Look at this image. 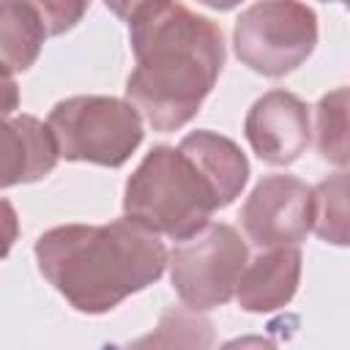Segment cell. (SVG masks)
Returning a JSON list of instances; mask_svg holds the SVG:
<instances>
[{"mask_svg":"<svg viewBox=\"0 0 350 350\" xmlns=\"http://www.w3.org/2000/svg\"><path fill=\"white\" fill-rule=\"evenodd\" d=\"M129 36L137 60L129 104L156 131L186 126L224 66L221 30L175 0H153L129 19Z\"/></svg>","mask_w":350,"mask_h":350,"instance_id":"cell-1","label":"cell"},{"mask_svg":"<svg viewBox=\"0 0 350 350\" xmlns=\"http://www.w3.org/2000/svg\"><path fill=\"white\" fill-rule=\"evenodd\" d=\"M44 279L79 312L101 314L153 284L167 265L161 238L134 219L63 224L36 241Z\"/></svg>","mask_w":350,"mask_h":350,"instance_id":"cell-2","label":"cell"},{"mask_svg":"<svg viewBox=\"0 0 350 350\" xmlns=\"http://www.w3.org/2000/svg\"><path fill=\"white\" fill-rule=\"evenodd\" d=\"M221 208L213 183L180 148H153L126 183L123 211L156 235L183 241Z\"/></svg>","mask_w":350,"mask_h":350,"instance_id":"cell-3","label":"cell"},{"mask_svg":"<svg viewBox=\"0 0 350 350\" xmlns=\"http://www.w3.org/2000/svg\"><path fill=\"white\" fill-rule=\"evenodd\" d=\"M46 129L57 156L101 167H120L142 142L139 112L109 96H71L55 104Z\"/></svg>","mask_w":350,"mask_h":350,"instance_id":"cell-4","label":"cell"},{"mask_svg":"<svg viewBox=\"0 0 350 350\" xmlns=\"http://www.w3.org/2000/svg\"><path fill=\"white\" fill-rule=\"evenodd\" d=\"M235 55L262 77L295 71L317 44V16L301 0H260L249 5L232 30Z\"/></svg>","mask_w":350,"mask_h":350,"instance_id":"cell-5","label":"cell"},{"mask_svg":"<svg viewBox=\"0 0 350 350\" xmlns=\"http://www.w3.org/2000/svg\"><path fill=\"white\" fill-rule=\"evenodd\" d=\"M246 243L230 224H205L170 254L172 287L189 309H213L235 295Z\"/></svg>","mask_w":350,"mask_h":350,"instance_id":"cell-6","label":"cell"},{"mask_svg":"<svg viewBox=\"0 0 350 350\" xmlns=\"http://www.w3.org/2000/svg\"><path fill=\"white\" fill-rule=\"evenodd\" d=\"M312 189L293 175L262 178L241 208L246 238L257 249L295 246L309 232Z\"/></svg>","mask_w":350,"mask_h":350,"instance_id":"cell-7","label":"cell"},{"mask_svg":"<svg viewBox=\"0 0 350 350\" xmlns=\"http://www.w3.org/2000/svg\"><path fill=\"white\" fill-rule=\"evenodd\" d=\"M243 131L262 161L293 164L309 145V107L287 90H271L252 104Z\"/></svg>","mask_w":350,"mask_h":350,"instance_id":"cell-8","label":"cell"},{"mask_svg":"<svg viewBox=\"0 0 350 350\" xmlns=\"http://www.w3.org/2000/svg\"><path fill=\"white\" fill-rule=\"evenodd\" d=\"M55 139L38 118H0V189L41 180L55 170Z\"/></svg>","mask_w":350,"mask_h":350,"instance_id":"cell-9","label":"cell"},{"mask_svg":"<svg viewBox=\"0 0 350 350\" xmlns=\"http://www.w3.org/2000/svg\"><path fill=\"white\" fill-rule=\"evenodd\" d=\"M301 279V252L295 246H276L243 265L235 295L246 312H273L284 306Z\"/></svg>","mask_w":350,"mask_h":350,"instance_id":"cell-10","label":"cell"},{"mask_svg":"<svg viewBox=\"0 0 350 350\" xmlns=\"http://www.w3.org/2000/svg\"><path fill=\"white\" fill-rule=\"evenodd\" d=\"M178 148L186 156H191L197 161V167L208 175L221 208H227L246 186L249 161L232 139L213 134V131H191L180 139Z\"/></svg>","mask_w":350,"mask_h":350,"instance_id":"cell-11","label":"cell"},{"mask_svg":"<svg viewBox=\"0 0 350 350\" xmlns=\"http://www.w3.org/2000/svg\"><path fill=\"white\" fill-rule=\"evenodd\" d=\"M46 30L25 0L0 3V66L11 74L27 71L41 52Z\"/></svg>","mask_w":350,"mask_h":350,"instance_id":"cell-12","label":"cell"},{"mask_svg":"<svg viewBox=\"0 0 350 350\" xmlns=\"http://www.w3.org/2000/svg\"><path fill=\"white\" fill-rule=\"evenodd\" d=\"M309 230L325 243H347V172H336L312 189L309 200Z\"/></svg>","mask_w":350,"mask_h":350,"instance_id":"cell-13","label":"cell"},{"mask_svg":"<svg viewBox=\"0 0 350 350\" xmlns=\"http://www.w3.org/2000/svg\"><path fill=\"white\" fill-rule=\"evenodd\" d=\"M317 150L325 161L345 167L347 164V88L325 93L317 104Z\"/></svg>","mask_w":350,"mask_h":350,"instance_id":"cell-14","label":"cell"},{"mask_svg":"<svg viewBox=\"0 0 350 350\" xmlns=\"http://www.w3.org/2000/svg\"><path fill=\"white\" fill-rule=\"evenodd\" d=\"M41 19L46 36H63L88 11L90 0H25Z\"/></svg>","mask_w":350,"mask_h":350,"instance_id":"cell-15","label":"cell"},{"mask_svg":"<svg viewBox=\"0 0 350 350\" xmlns=\"http://www.w3.org/2000/svg\"><path fill=\"white\" fill-rule=\"evenodd\" d=\"M19 235V219L8 200L0 197V257H5Z\"/></svg>","mask_w":350,"mask_h":350,"instance_id":"cell-16","label":"cell"},{"mask_svg":"<svg viewBox=\"0 0 350 350\" xmlns=\"http://www.w3.org/2000/svg\"><path fill=\"white\" fill-rule=\"evenodd\" d=\"M16 107H19V88L14 82V74L0 66V118L14 115Z\"/></svg>","mask_w":350,"mask_h":350,"instance_id":"cell-17","label":"cell"},{"mask_svg":"<svg viewBox=\"0 0 350 350\" xmlns=\"http://www.w3.org/2000/svg\"><path fill=\"white\" fill-rule=\"evenodd\" d=\"M107 3V8L115 14V16H120V19H131L139 8H145L148 3H153V0H104Z\"/></svg>","mask_w":350,"mask_h":350,"instance_id":"cell-18","label":"cell"},{"mask_svg":"<svg viewBox=\"0 0 350 350\" xmlns=\"http://www.w3.org/2000/svg\"><path fill=\"white\" fill-rule=\"evenodd\" d=\"M197 3H202L208 8H216V11H227V8H235L241 0H197Z\"/></svg>","mask_w":350,"mask_h":350,"instance_id":"cell-19","label":"cell"},{"mask_svg":"<svg viewBox=\"0 0 350 350\" xmlns=\"http://www.w3.org/2000/svg\"><path fill=\"white\" fill-rule=\"evenodd\" d=\"M323 3H339V0H323Z\"/></svg>","mask_w":350,"mask_h":350,"instance_id":"cell-20","label":"cell"}]
</instances>
